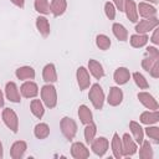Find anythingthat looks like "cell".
I'll return each instance as SVG.
<instances>
[{"instance_id":"cell-1","label":"cell","mask_w":159,"mask_h":159,"mask_svg":"<svg viewBox=\"0 0 159 159\" xmlns=\"http://www.w3.org/2000/svg\"><path fill=\"white\" fill-rule=\"evenodd\" d=\"M41 97H42V101L45 102V104L48 108H53L56 106V102H57L56 89H55V87L52 84H46V86L42 87Z\"/></svg>"},{"instance_id":"cell-2","label":"cell","mask_w":159,"mask_h":159,"mask_svg":"<svg viewBox=\"0 0 159 159\" xmlns=\"http://www.w3.org/2000/svg\"><path fill=\"white\" fill-rule=\"evenodd\" d=\"M88 97H89V99H91V102H92V104H93V107L96 109H101L103 107L104 93H103V91H102V88H101V86L98 83L92 86Z\"/></svg>"},{"instance_id":"cell-3","label":"cell","mask_w":159,"mask_h":159,"mask_svg":"<svg viewBox=\"0 0 159 159\" xmlns=\"http://www.w3.org/2000/svg\"><path fill=\"white\" fill-rule=\"evenodd\" d=\"M159 62V52L155 47H148L147 48V57H144V60L142 61V66L144 70H147L148 72L152 70V67Z\"/></svg>"},{"instance_id":"cell-4","label":"cell","mask_w":159,"mask_h":159,"mask_svg":"<svg viewBox=\"0 0 159 159\" xmlns=\"http://www.w3.org/2000/svg\"><path fill=\"white\" fill-rule=\"evenodd\" d=\"M61 129H62L63 135L67 139H72L75 137L76 132H77V125H76V123L72 118L65 117V118L61 119Z\"/></svg>"},{"instance_id":"cell-5","label":"cell","mask_w":159,"mask_h":159,"mask_svg":"<svg viewBox=\"0 0 159 159\" xmlns=\"http://www.w3.org/2000/svg\"><path fill=\"white\" fill-rule=\"evenodd\" d=\"M2 119L5 122V124L7 125V128H10L14 133L17 132L19 129V120H17V117L15 114V112L10 108H5L4 112H2Z\"/></svg>"},{"instance_id":"cell-6","label":"cell","mask_w":159,"mask_h":159,"mask_svg":"<svg viewBox=\"0 0 159 159\" xmlns=\"http://www.w3.org/2000/svg\"><path fill=\"white\" fill-rule=\"evenodd\" d=\"M159 24V20L157 17H149L145 20H142L137 26H135V31L138 34H145L150 30H153L154 27H157Z\"/></svg>"},{"instance_id":"cell-7","label":"cell","mask_w":159,"mask_h":159,"mask_svg":"<svg viewBox=\"0 0 159 159\" xmlns=\"http://www.w3.org/2000/svg\"><path fill=\"white\" fill-rule=\"evenodd\" d=\"M137 150V145L133 142V139L129 137V134H124L123 139H122V157H129L133 155Z\"/></svg>"},{"instance_id":"cell-8","label":"cell","mask_w":159,"mask_h":159,"mask_svg":"<svg viewBox=\"0 0 159 159\" xmlns=\"http://www.w3.org/2000/svg\"><path fill=\"white\" fill-rule=\"evenodd\" d=\"M71 154L76 159H86L89 157V152L82 143H75L71 147Z\"/></svg>"},{"instance_id":"cell-9","label":"cell","mask_w":159,"mask_h":159,"mask_svg":"<svg viewBox=\"0 0 159 159\" xmlns=\"http://www.w3.org/2000/svg\"><path fill=\"white\" fill-rule=\"evenodd\" d=\"M107 149H108V140L106 138L101 137V138H98L96 140H92V150L97 155L102 157L107 152Z\"/></svg>"},{"instance_id":"cell-10","label":"cell","mask_w":159,"mask_h":159,"mask_svg":"<svg viewBox=\"0 0 159 159\" xmlns=\"http://www.w3.org/2000/svg\"><path fill=\"white\" fill-rule=\"evenodd\" d=\"M124 10L127 14V17L132 21V22H137L138 21V12H137V6L135 2L133 0H125L124 4Z\"/></svg>"},{"instance_id":"cell-11","label":"cell","mask_w":159,"mask_h":159,"mask_svg":"<svg viewBox=\"0 0 159 159\" xmlns=\"http://www.w3.org/2000/svg\"><path fill=\"white\" fill-rule=\"evenodd\" d=\"M138 98H139V101H140L147 108L154 109V111L158 109V103H157V101H155V99L153 98V96H150L149 93L140 92V93H138Z\"/></svg>"},{"instance_id":"cell-12","label":"cell","mask_w":159,"mask_h":159,"mask_svg":"<svg viewBox=\"0 0 159 159\" xmlns=\"http://www.w3.org/2000/svg\"><path fill=\"white\" fill-rule=\"evenodd\" d=\"M77 81L81 89H86L89 86V76L84 67H80L77 70Z\"/></svg>"},{"instance_id":"cell-13","label":"cell","mask_w":159,"mask_h":159,"mask_svg":"<svg viewBox=\"0 0 159 159\" xmlns=\"http://www.w3.org/2000/svg\"><path fill=\"white\" fill-rule=\"evenodd\" d=\"M21 93H22L24 97L31 98V97H35L39 93V88H37L36 83H34V82H25L21 86Z\"/></svg>"},{"instance_id":"cell-14","label":"cell","mask_w":159,"mask_h":159,"mask_svg":"<svg viewBox=\"0 0 159 159\" xmlns=\"http://www.w3.org/2000/svg\"><path fill=\"white\" fill-rule=\"evenodd\" d=\"M5 91H6V97H7L11 102H15V103L20 102V93H19L17 87H16V84H15L14 82L6 83Z\"/></svg>"},{"instance_id":"cell-15","label":"cell","mask_w":159,"mask_h":159,"mask_svg":"<svg viewBox=\"0 0 159 159\" xmlns=\"http://www.w3.org/2000/svg\"><path fill=\"white\" fill-rule=\"evenodd\" d=\"M123 98V93L118 87H112L108 94V103L111 106H118L122 102Z\"/></svg>"},{"instance_id":"cell-16","label":"cell","mask_w":159,"mask_h":159,"mask_svg":"<svg viewBox=\"0 0 159 159\" xmlns=\"http://www.w3.org/2000/svg\"><path fill=\"white\" fill-rule=\"evenodd\" d=\"M129 71L125 68V67H119L114 72V81L118 83V84H124L128 82L129 80Z\"/></svg>"},{"instance_id":"cell-17","label":"cell","mask_w":159,"mask_h":159,"mask_svg":"<svg viewBox=\"0 0 159 159\" xmlns=\"http://www.w3.org/2000/svg\"><path fill=\"white\" fill-rule=\"evenodd\" d=\"M25 150H26V143L22 142V140L16 142V143H14L12 147H11V157H12L14 159H20V158L24 155Z\"/></svg>"},{"instance_id":"cell-18","label":"cell","mask_w":159,"mask_h":159,"mask_svg":"<svg viewBox=\"0 0 159 159\" xmlns=\"http://www.w3.org/2000/svg\"><path fill=\"white\" fill-rule=\"evenodd\" d=\"M36 26L40 31V34L43 36V37H47L48 34H50V25H48V21L46 17L43 16H40L36 19Z\"/></svg>"},{"instance_id":"cell-19","label":"cell","mask_w":159,"mask_h":159,"mask_svg":"<svg viewBox=\"0 0 159 159\" xmlns=\"http://www.w3.org/2000/svg\"><path fill=\"white\" fill-rule=\"evenodd\" d=\"M88 67H89L91 73H92L97 80H99V78L103 77L104 72H103L102 65H101L99 62H97L96 60H89V62H88Z\"/></svg>"},{"instance_id":"cell-20","label":"cell","mask_w":159,"mask_h":159,"mask_svg":"<svg viewBox=\"0 0 159 159\" xmlns=\"http://www.w3.org/2000/svg\"><path fill=\"white\" fill-rule=\"evenodd\" d=\"M42 76H43V81H46V82H55V81H57V75H56V71H55V66L52 63L46 65L45 68H43Z\"/></svg>"},{"instance_id":"cell-21","label":"cell","mask_w":159,"mask_h":159,"mask_svg":"<svg viewBox=\"0 0 159 159\" xmlns=\"http://www.w3.org/2000/svg\"><path fill=\"white\" fill-rule=\"evenodd\" d=\"M66 0H52L51 2V12L55 16H60L66 10Z\"/></svg>"},{"instance_id":"cell-22","label":"cell","mask_w":159,"mask_h":159,"mask_svg":"<svg viewBox=\"0 0 159 159\" xmlns=\"http://www.w3.org/2000/svg\"><path fill=\"white\" fill-rule=\"evenodd\" d=\"M16 76L19 80H32L35 77V71L32 67L25 66V67L16 70Z\"/></svg>"},{"instance_id":"cell-23","label":"cell","mask_w":159,"mask_h":159,"mask_svg":"<svg viewBox=\"0 0 159 159\" xmlns=\"http://www.w3.org/2000/svg\"><path fill=\"white\" fill-rule=\"evenodd\" d=\"M138 9H139V14H140L143 17H145V19L153 17V16L157 14L155 7H153V6H150V5L145 4V2H140L139 6H138Z\"/></svg>"},{"instance_id":"cell-24","label":"cell","mask_w":159,"mask_h":159,"mask_svg":"<svg viewBox=\"0 0 159 159\" xmlns=\"http://www.w3.org/2000/svg\"><path fill=\"white\" fill-rule=\"evenodd\" d=\"M159 119V113L157 111L154 112H144L140 114V122L144 124H153L157 123Z\"/></svg>"},{"instance_id":"cell-25","label":"cell","mask_w":159,"mask_h":159,"mask_svg":"<svg viewBox=\"0 0 159 159\" xmlns=\"http://www.w3.org/2000/svg\"><path fill=\"white\" fill-rule=\"evenodd\" d=\"M112 150H113V155H114L117 159L122 158V140L119 139V137H118L117 133H114V135H113Z\"/></svg>"},{"instance_id":"cell-26","label":"cell","mask_w":159,"mask_h":159,"mask_svg":"<svg viewBox=\"0 0 159 159\" xmlns=\"http://www.w3.org/2000/svg\"><path fill=\"white\" fill-rule=\"evenodd\" d=\"M78 117L83 124H88L92 122V113L86 106H81L78 108Z\"/></svg>"},{"instance_id":"cell-27","label":"cell","mask_w":159,"mask_h":159,"mask_svg":"<svg viewBox=\"0 0 159 159\" xmlns=\"http://www.w3.org/2000/svg\"><path fill=\"white\" fill-rule=\"evenodd\" d=\"M113 34H114V36H116L118 40H120V41H125V40L128 39V32H127V30L124 29V26L120 25V24H114V25H113Z\"/></svg>"},{"instance_id":"cell-28","label":"cell","mask_w":159,"mask_h":159,"mask_svg":"<svg viewBox=\"0 0 159 159\" xmlns=\"http://www.w3.org/2000/svg\"><path fill=\"white\" fill-rule=\"evenodd\" d=\"M148 41V36L144 34H139V35H133L130 37V45L133 47H142L147 43Z\"/></svg>"},{"instance_id":"cell-29","label":"cell","mask_w":159,"mask_h":159,"mask_svg":"<svg viewBox=\"0 0 159 159\" xmlns=\"http://www.w3.org/2000/svg\"><path fill=\"white\" fill-rule=\"evenodd\" d=\"M129 127H130V129H132V133H133V135H134V139H135L139 144H142V142H143V129H142V127H140L138 123H135V122H130Z\"/></svg>"},{"instance_id":"cell-30","label":"cell","mask_w":159,"mask_h":159,"mask_svg":"<svg viewBox=\"0 0 159 159\" xmlns=\"http://www.w3.org/2000/svg\"><path fill=\"white\" fill-rule=\"evenodd\" d=\"M50 133V128L47 124L45 123H40L35 127V135L39 138V139H45Z\"/></svg>"},{"instance_id":"cell-31","label":"cell","mask_w":159,"mask_h":159,"mask_svg":"<svg viewBox=\"0 0 159 159\" xmlns=\"http://www.w3.org/2000/svg\"><path fill=\"white\" fill-rule=\"evenodd\" d=\"M35 9L41 14H50L51 6L47 0H35Z\"/></svg>"},{"instance_id":"cell-32","label":"cell","mask_w":159,"mask_h":159,"mask_svg":"<svg viewBox=\"0 0 159 159\" xmlns=\"http://www.w3.org/2000/svg\"><path fill=\"white\" fill-rule=\"evenodd\" d=\"M142 143H143V145L139 150V157L142 159H150L153 157V150H152L149 142H142Z\"/></svg>"},{"instance_id":"cell-33","label":"cell","mask_w":159,"mask_h":159,"mask_svg":"<svg viewBox=\"0 0 159 159\" xmlns=\"http://www.w3.org/2000/svg\"><path fill=\"white\" fill-rule=\"evenodd\" d=\"M31 112L37 118H41L43 116V107H42V103L40 102V99H34L31 102Z\"/></svg>"},{"instance_id":"cell-34","label":"cell","mask_w":159,"mask_h":159,"mask_svg":"<svg viewBox=\"0 0 159 159\" xmlns=\"http://www.w3.org/2000/svg\"><path fill=\"white\" fill-rule=\"evenodd\" d=\"M94 135H96V125L91 122V123L87 124V127H86V129H84V138H86V142H87V143H92Z\"/></svg>"},{"instance_id":"cell-35","label":"cell","mask_w":159,"mask_h":159,"mask_svg":"<svg viewBox=\"0 0 159 159\" xmlns=\"http://www.w3.org/2000/svg\"><path fill=\"white\" fill-rule=\"evenodd\" d=\"M96 42H97V46L101 50H108L109 46H111V40L106 35H98L97 39H96Z\"/></svg>"},{"instance_id":"cell-36","label":"cell","mask_w":159,"mask_h":159,"mask_svg":"<svg viewBox=\"0 0 159 159\" xmlns=\"http://www.w3.org/2000/svg\"><path fill=\"white\" fill-rule=\"evenodd\" d=\"M133 78H134V81H135V83H137V86H138L139 88L147 89V88L149 87L147 80H145V78L143 77V75H140L139 72H134V73H133Z\"/></svg>"},{"instance_id":"cell-37","label":"cell","mask_w":159,"mask_h":159,"mask_svg":"<svg viewBox=\"0 0 159 159\" xmlns=\"http://www.w3.org/2000/svg\"><path fill=\"white\" fill-rule=\"evenodd\" d=\"M148 137H150L155 143H159V128L157 127H148L145 129Z\"/></svg>"},{"instance_id":"cell-38","label":"cell","mask_w":159,"mask_h":159,"mask_svg":"<svg viewBox=\"0 0 159 159\" xmlns=\"http://www.w3.org/2000/svg\"><path fill=\"white\" fill-rule=\"evenodd\" d=\"M104 10H106V15L109 20H113L114 16H116V10H114V6L112 2H106L104 5Z\"/></svg>"},{"instance_id":"cell-39","label":"cell","mask_w":159,"mask_h":159,"mask_svg":"<svg viewBox=\"0 0 159 159\" xmlns=\"http://www.w3.org/2000/svg\"><path fill=\"white\" fill-rule=\"evenodd\" d=\"M149 73H150L153 77H155V78H158V77H159V62H158V63H155V65L152 67V70L149 71Z\"/></svg>"},{"instance_id":"cell-40","label":"cell","mask_w":159,"mask_h":159,"mask_svg":"<svg viewBox=\"0 0 159 159\" xmlns=\"http://www.w3.org/2000/svg\"><path fill=\"white\" fill-rule=\"evenodd\" d=\"M114 4L117 5V7L119 9V11H124V4H125V0H113Z\"/></svg>"},{"instance_id":"cell-41","label":"cell","mask_w":159,"mask_h":159,"mask_svg":"<svg viewBox=\"0 0 159 159\" xmlns=\"http://www.w3.org/2000/svg\"><path fill=\"white\" fill-rule=\"evenodd\" d=\"M12 1V4H15L16 6H19V7H24V2H25V0H11Z\"/></svg>"},{"instance_id":"cell-42","label":"cell","mask_w":159,"mask_h":159,"mask_svg":"<svg viewBox=\"0 0 159 159\" xmlns=\"http://www.w3.org/2000/svg\"><path fill=\"white\" fill-rule=\"evenodd\" d=\"M152 41H153L154 43H159V40H158V30H155V31H154L153 37H152Z\"/></svg>"},{"instance_id":"cell-43","label":"cell","mask_w":159,"mask_h":159,"mask_svg":"<svg viewBox=\"0 0 159 159\" xmlns=\"http://www.w3.org/2000/svg\"><path fill=\"white\" fill-rule=\"evenodd\" d=\"M2 106H4V98H2V93L0 91V107H2Z\"/></svg>"},{"instance_id":"cell-44","label":"cell","mask_w":159,"mask_h":159,"mask_svg":"<svg viewBox=\"0 0 159 159\" xmlns=\"http://www.w3.org/2000/svg\"><path fill=\"white\" fill-rule=\"evenodd\" d=\"M2 157V145H1V143H0V158Z\"/></svg>"},{"instance_id":"cell-45","label":"cell","mask_w":159,"mask_h":159,"mask_svg":"<svg viewBox=\"0 0 159 159\" xmlns=\"http://www.w3.org/2000/svg\"><path fill=\"white\" fill-rule=\"evenodd\" d=\"M148 1H150V2H154V4H157V2H158V0H148Z\"/></svg>"}]
</instances>
